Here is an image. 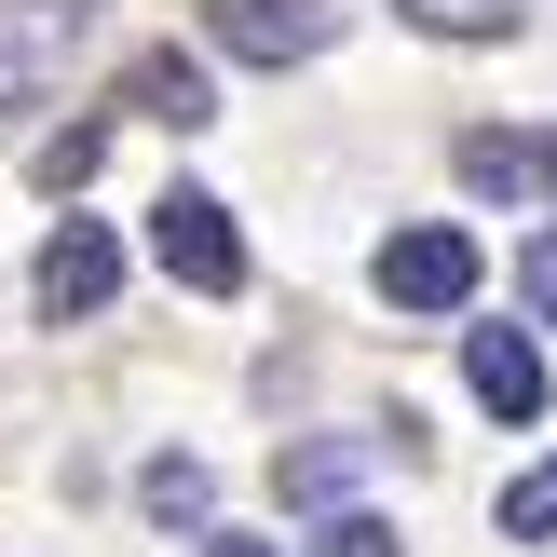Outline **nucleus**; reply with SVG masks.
I'll return each instance as SVG.
<instances>
[{
    "label": "nucleus",
    "mask_w": 557,
    "mask_h": 557,
    "mask_svg": "<svg viewBox=\"0 0 557 557\" xmlns=\"http://www.w3.org/2000/svg\"><path fill=\"white\" fill-rule=\"evenodd\" d=\"M150 259L177 272L190 299H232V286H245V232H232L218 190H163V205H150Z\"/></svg>",
    "instance_id": "obj_1"
},
{
    "label": "nucleus",
    "mask_w": 557,
    "mask_h": 557,
    "mask_svg": "<svg viewBox=\"0 0 557 557\" xmlns=\"http://www.w3.org/2000/svg\"><path fill=\"white\" fill-rule=\"evenodd\" d=\"M381 299L395 313H462L476 299V232H449V218H422V232H381Z\"/></svg>",
    "instance_id": "obj_2"
},
{
    "label": "nucleus",
    "mask_w": 557,
    "mask_h": 557,
    "mask_svg": "<svg viewBox=\"0 0 557 557\" xmlns=\"http://www.w3.org/2000/svg\"><path fill=\"white\" fill-rule=\"evenodd\" d=\"M82 54V0H0V109H41Z\"/></svg>",
    "instance_id": "obj_3"
},
{
    "label": "nucleus",
    "mask_w": 557,
    "mask_h": 557,
    "mask_svg": "<svg viewBox=\"0 0 557 557\" xmlns=\"http://www.w3.org/2000/svg\"><path fill=\"white\" fill-rule=\"evenodd\" d=\"M341 41V0H218V54L245 69H313Z\"/></svg>",
    "instance_id": "obj_4"
},
{
    "label": "nucleus",
    "mask_w": 557,
    "mask_h": 557,
    "mask_svg": "<svg viewBox=\"0 0 557 557\" xmlns=\"http://www.w3.org/2000/svg\"><path fill=\"white\" fill-rule=\"evenodd\" d=\"M27 286H41V313L69 326V313H109V286H123V245L96 232V218H54V245H41V272H27Z\"/></svg>",
    "instance_id": "obj_5"
},
{
    "label": "nucleus",
    "mask_w": 557,
    "mask_h": 557,
    "mask_svg": "<svg viewBox=\"0 0 557 557\" xmlns=\"http://www.w3.org/2000/svg\"><path fill=\"white\" fill-rule=\"evenodd\" d=\"M462 381H476L490 422H544V341L531 326H476V341H462Z\"/></svg>",
    "instance_id": "obj_6"
},
{
    "label": "nucleus",
    "mask_w": 557,
    "mask_h": 557,
    "mask_svg": "<svg viewBox=\"0 0 557 557\" xmlns=\"http://www.w3.org/2000/svg\"><path fill=\"white\" fill-rule=\"evenodd\" d=\"M381 462V435H299L286 462H272V476H286V504H341L354 476H368Z\"/></svg>",
    "instance_id": "obj_7"
},
{
    "label": "nucleus",
    "mask_w": 557,
    "mask_h": 557,
    "mask_svg": "<svg viewBox=\"0 0 557 557\" xmlns=\"http://www.w3.org/2000/svg\"><path fill=\"white\" fill-rule=\"evenodd\" d=\"M462 190H490V205H531V190H544V136L476 123V136H462Z\"/></svg>",
    "instance_id": "obj_8"
},
{
    "label": "nucleus",
    "mask_w": 557,
    "mask_h": 557,
    "mask_svg": "<svg viewBox=\"0 0 557 557\" xmlns=\"http://www.w3.org/2000/svg\"><path fill=\"white\" fill-rule=\"evenodd\" d=\"M136 109H150V123H177V136H205L218 123V82L190 69V54H136V82H123Z\"/></svg>",
    "instance_id": "obj_9"
},
{
    "label": "nucleus",
    "mask_w": 557,
    "mask_h": 557,
    "mask_svg": "<svg viewBox=\"0 0 557 557\" xmlns=\"http://www.w3.org/2000/svg\"><path fill=\"white\" fill-rule=\"evenodd\" d=\"M136 504H150L163 531H205V504H218V476H205V462H190V449H163L150 476H136Z\"/></svg>",
    "instance_id": "obj_10"
},
{
    "label": "nucleus",
    "mask_w": 557,
    "mask_h": 557,
    "mask_svg": "<svg viewBox=\"0 0 557 557\" xmlns=\"http://www.w3.org/2000/svg\"><path fill=\"white\" fill-rule=\"evenodd\" d=\"M408 27H435V41H504L517 27V0H395Z\"/></svg>",
    "instance_id": "obj_11"
},
{
    "label": "nucleus",
    "mask_w": 557,
    "mask_h": 557,
    "mask_svg": "<svg viewBox=\"0 0 557 557\" xmlns=\"http://www.w3.org/2000/svg\"><path fill=\"white\" fill-rule=\"evenodd\" d=\"M544 531H557V449H544L531 476L504 490V544H544Z\"/></svg>",
    "instance_id": "obj_12"
},
{
    "label": "nucleus",
    "mask_w": 557,
    "mask_h": 557,
    "mask_svg": "<svg viewBox=\"0 0 557 557\" xmlns=\"http://www.w3.org/2000/svg\"><path fill=\"white\" fill-rule=\"evenodd\" d=\"M109 163V123H69V136H41V190H82Z\"/></svg>",
    "instance_id": "obj_13"
},
{
    "label": "nucleus",
    "mask_w": 557,
    "mask_h": 557,
    "mask_svg": "<svg viewBox=\"0 0 557 557\" xmlns=\"http://www.w3.org/2000/svg\"><path fill=\"white\" fill-rule=\"evenodd\" d=\"M313 557H395V531H381V517H326Z\"/></svg>",
    "instance_id": "obj_14"
},
{
    "label": "nucleus",
    "mask_w": 557,
    "mask_h": 557,
    "mask_svg": "<svg viewBox=\"0 0 557 557\" xmlns=\"http://www.w3.org/2000/svg\"><path fill=\"white\" fill-rule=\"evenodd\" d=\"M517 299H531V326H557V232L531 245V272H517Z\"/></svg>",
    "instance_id": "obj_15"
},
{
    "label": "nucleus",
    "mask_w": 557,
    "mask_h": 557,
    "mask_svg": "<svg viewBox=\"0 0 557 557\" xmlns=\"http://www.w3.org/2000/svg\"><path fill=\"white\" fill-rule=\"evenodd\" d=\"M205 557H272V544H245V531H205Z\"/></svg>",
    "instance_id": "obj_16"
},
{
    "label": "nucleus",
    "mask_w": 557,
    "mask_h": 557,
    "mask_svg": "<svg viewBox=\"0 0 557 557\" xmlns=\"http://www.w3.org/2000/svg\"><path fill=\"white\" fill-rule=\"evenodd\" d=\"M544 190H557V136H544Z\"/></svg>",
    "instance_id": "obj_17"
}]
</instances>
